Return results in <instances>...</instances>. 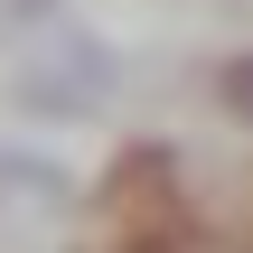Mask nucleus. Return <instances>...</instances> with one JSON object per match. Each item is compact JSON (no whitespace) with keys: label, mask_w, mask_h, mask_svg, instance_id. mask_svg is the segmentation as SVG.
I'll list each match as a JSON object with an SVG mask.
<instances>
[{"label":"nucleus","mask_w":253,"mask_h":253,"mask_svg":"<svg viewBox=\"0 0 253 253\" xmlns=\"http://www.w3.org/2000/svg\"><path fill=\"white\" fill-rule=\"evenodd\" d=\"M103 94H113V47H103L94 28H75V19L47 9V19H38V47L19 56V103L75 122V113H94Z\"/></svg>","instance_id":"1"},{"label":"nucleus","mask_w":253,"mask_h":253,"mask_svg":"<svg viewBox=\"0 0 253 253\" xmlns=\"http://www.w3.org/2000/svg\"><path fill=\"white\" fill-rule=\"evenodd\" d=\"M0 207H66V169L38 150H0Z\"/></svg>","instance_id":"2"}]
</instances>
